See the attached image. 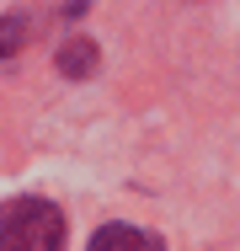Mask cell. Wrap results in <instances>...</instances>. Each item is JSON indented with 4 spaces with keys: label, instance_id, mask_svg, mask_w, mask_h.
Here are the masks:
<instances>
[{
    "label": "cell",
    "instance_id": "1",
    "mask_svg": "<svg viewBox=\"0 0 240 251\" xmlns=\"http://www.w3.org/2000/svg\"><path fill=\"white\" fill-rule=\"evenodd\" d=\"M0 251H64V214L48 198H11L0 208Z\"/></svg>",
    "mask_w": 240,
    "mask_h": 251
},
{
    "label": "cell",
    "instance_id": "2",
    "mask_svg": "<svg viewBox=\"0 0 240 251\" xmlns=\"http://www.w3.org/2000/svg\"><path fill=\"white\" fill-rule=\"evenodd\" d=\"M86 251H166V241L139 230V225H101Z\"/></svg>",
    "mask_w": 240,
    "mask_h": 251
},
{
    "label": "cell",
    "instance_id": "3",
    "mask_svg": "<svg viewBox=\"0 0 240 251\" xmlns=\"http://www.w3.org/2000/svg\"><path fill=\"white\" fill-rule=\"evenodd\" d=\"M59 70H64V75H91L96 70V49L86 43V38H70L64 53H59Z\"/></svg>",
    "mask_w": 240,
    "mask_h": 251
},
{
    "label": "cell",
    "instance_id": "4",
    "mask_svg": "<svg viewBox=\"0 0 240 251\" xmlns=\"http://www.w3.org/2000/svg\"><path fill=\"white\" fill-rule=\"evenodd\" d=\"M22 32H27V16H22V11L0 16V59H11V53L22 49Z\"/></svg>",
    "mask_w": 240,
    "mask_h": 251
}]
</instances>
